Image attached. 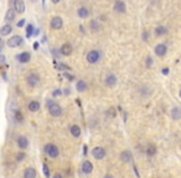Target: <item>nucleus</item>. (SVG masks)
Returning <instances> with one entry per match:
<instances>
[{
    "instance_id": "obj_45",
    "label": "nucleus",
    "mask_w": 181,
    "mask_h": 178,
    "mask_svg": "<svg viewBox=\"0 0 181 178\" xmlns=\"http://www.w3.org/2000/svg\"><path fill=\"white\" fill-rule=\"evenodd\" d=\"M4 59V56H2V55H0V61H3Z\"/></svg>"
},
{
    "instance_id": "obj_7",
    "label": "nucleus",
    "mask_w": 181,
    "mask_h": 178,
    "mask_svg": "<svg viewBox=\"0 0 181 178\" xmlns=\"http://www.w3.org/2000/svg\"><path fill=\"white\" fill-rule=\"evenodd\" d=\"M48 113L52 115V116H60L62 114V108L56 103H52L51 105L48 107Z\"/></svg>"
},
{
    "instance_id": "obj_12",
    "label": "nucleus",
    "mask_w": 181,
    "mask_h": 178,
    "mask_svg": "<svg viewBox=\"0 0 181 178\" xmlns=\"http://www.w3.org/2000/svg\"><path fill=\"white\" fill-rule=\"evenodd\" d=\"M17 146H19V149L26 150L29 147V140H27V137H25V136H19V137H17Z\"/></svg>"
},
{
    "instance_id": "obj_16",
    "label": "nucleus",
    "mask_w": 181,
    "mask_h": 178,
    "mask_svg": "<svg viewBox=\"0 0 181 178\" xmlns=\"http://www.w3.org/2000/svg\"><path fill=\"white\" fill-rule=\"evenodd\" d=\"M61 53L63 55V56H69L72 53V46L69 45V44H63L62 46H61Z\"/></svg>"
},
{
    "instance_id": "obj_39",
    "label": "nucleus",
    "mask_w": 181,
    "mask_h": 178,
    "mask_svg": "<svg viewBox=\"0 0 181 178\" xmlns=\"http://www.w3.org/2000/svg\"><path fill=\"white\" fill-rule=\"evenodd\" d=\"M54 178H63V177H62L61 174H60V173H56V174L54 176Z\"/></svg>"
},
{
    "instance_id": "obj_20",
    "label": "nucleus",
    "mask_w": 181,
    "mask_h": 178,
    "mask_svg": "<svg viewBox=\"0 0 181 178\" xmlns=\"http://www.w3.org/2000/svg\"><path fill=\"white\" fill-rule=\"evenodd\" d=\"M171 118L174 119V120H179V119H181V108H179V107H175L173 110H171Z\"/></svg>"
},
{
    "instance_id": "obj_5",
    "label": "nucleus",
    "mask_w": 181,
    "mask_h": 178,
    "mask_svg": "<svg viewBox=\"0 0 181 178\" xmlns=\"http://www.w3.org/2000/svg\"><path fill=\"white\" fill-rule=\"evenodd\" d=\"M23 44V37L19 36V35H15L13 36L11 38L8 40V46L11 47V48H15V47H19L20 45Z\"/></svg>"
},
{
    "instance_id": "obj_24",
    "label": "nucleus",
    "mask_w": 181,
    "mask_h": 178,
    "mask_svg": "<svg viewBox=\"0 0 181 178\" xmlns=\"http://www.w3.org/2000/svg\"><path fill=\"white\" fill-rule=\"evenodd\" d=\"M167 34V29L165 26H158L155 29V35L156 36H164Z\"/></svg>"
},
{
    "instance_id": "obj_26",
    "label": "nucleus",
    "mask_w": 181,
    "mask_h": 178,
    "mask_svg": "<svg viewBox=\"0 0 181 178\" xmlns=\"http://www.w3.org/2000/svg\"><path fill=\"white\" fill-rule=\"evenodd\" d=\"M15 19V11L14 10H8V13H6V15H5V21H8V23H11L13 20Z\"/></svg>"
},
{
    "instance_id": "obj_1",
    "label": "nucleus",
    "mask_w": 181,
    "mask_h": 178,
    "mask_svg": "<svg viewBox=\"0 0 181 178\" xmlns=\"http://www.w3.org/2000/svg\"><path fill=\"white\" fill-rule=\"evenodd\" d=\"M44 150H45L46 155L48 157H51V158H56V157H58V155H60V149L54 143H47Z\"/></svg>"
},
{
    "instance_id": "obj_41",
    "label": "nucleus",
    "mask_w": 181,
    "mask_h": 178,
    "mask_svg": "<svg viewBox=\"0 0 181 178\" xmlns=\"http://www.w3.org/2000/svg\"><path fill=\"white\" fill-rule=\"evenodd\" d=\"M51 2H52L54 4H57V3H60V0H51Z\"/></svg>"
},
{
    "instance_id": "obj_11",
    "label": "nucleus",
    "mask_w": 181,
    "mask_h": 178,
    "mask_svg": "<svg viewBox=\"0 0 181 178\" xmlns=\"http://www.w3.org/2000/svg\"><path fill=\"white\" fill-rule=\"evenodd\" d=\"M117 82H118V79H117V77H115L114 74H108V76L106 77V86L109 87V88L115 87Z\"/></svg>"
},
{
    "instance_id": "obj_14",
    "label": "nucleus",
    "mask_w": 181,
    "mask_h": 178,
    "mask_svg": "<svg viewBox=\"0 0 181 178\" xmlns=\"http://www.w3.org/2000/svg\"><path fill=\"white\" fill-rule=\"evenodd\" d=\"M92 171H93V164H92V162L88 161V160H86V161L82 163V172L86 173V174H89Z\"/></svg>"
},
{
    "instance_id": "obj_35",
    "label": "nucleus",
    "mask_w": 181,
    "mask_h": 178,
    "mask_svg": "<svg viewBox=\"0 0 181 178\" xmlns=\"http://www.w3.org/2000/svg\"><path fill=\"white\" fill-rule=\"evenodd\" d=\"M63 77H66V78H68V80H73L75 79V76H72V74H69V73H63V74H62Z\"/></svg>"
},
{
    "instance_id": "obj_33",
    "label": "nucleus",
    "mask_w": 181,
    "mask_h": 178,
    "mask_svg": "<svg viewBox=\"0 0 181 178\" xmlns=\"http://www.w3.org/2000/svg\"><path fill=\"white\" fill-rule=\"evenodd\" d=\"M25 157H26V155H25L24 152H19V153L16 155V160H17L19 162H20V161H24Z\"/></svg>"
},
{
    "instance_id": "obj_10",
    "label": "nucleus",
    "mask_w": 181,
    "mask_h": 178,
    "mask_svg": "<svg viewBox=\"0 0 181 178\" xmlns=\"http://www.w3.org/2000/svg\"><path fill=\"white\" fill-rule=\"evenodd\" d=\"M14 10L19 14H23L25 11V3L24 0H15L14 2Z\"/></svg>"
},
{
    "instance_id": "obj_34",
    "label": "nucleus",
    "mask_w": 181,
    "mask_h": 178,
    "mask_svg": "<svg viewBox=\"0 0 181 178\" xmlns=\"http://www.w3.org/2000/svg\"><path fill=\"white\" fill-rule=\"evenodd\" d=\"M145 66H146V68H150L153 66V58L152 57H146V62H145Z\"/></svg>"
},
{
    "instance_id": "obj_27",
    "label": "nucleus",
    "mask_w": 181,
    "mask_h": 178,
    "mask_svg": "<svg viewBox=\"0 0 181 178\" xmlns=\"http://www.w3.org/2000/svg\"><path fill=\"white\" fill-rule=\"evenodd\" d=\"M14 118H15V121H16V122H23V121H24V115H23V113L20 111V110H16V111H15Z\"/></svg>"
},
{
    "instance_id": "obj_43",
    "label": "nucleus",
    "mask_w": 181,
    "mask_h": 178,
    "mask_svg": "<svg viewBox=\"0 0 181 178\" xmlns=\"http://www.w3.org/2000/svg\"><path fill=\"white\" fill-rule=\"evenodd\" d=\"M65 93H66V94H69V90H68V88H66V90H65Z\"/></svg>"
},
{
    "instance_id": "obj_47",
    "label": "nucleus",
    "mask_w": 181,
    "mask_h": 178,
    "mask_svg": "<svg viewBox=\"0 0 181 178\" xmlns=\"http://www.w3.org/2000/svg\"><path fill=\"white\" fill-rule=\"evenodd\" d=\"M179 94H180V98H181V89H180V93H179Z\"/></svg>"
},
{
    "instance_id": "obj_32",
    "label": "nucleus",
    "mask_w": 181,
    "mask_h": 178,
    "mask_svg": "<svg viewBox=\"0 0 181 178\" xmlns=\"http://www.w3.org/2000/svg\"><path fill=\"white\" fill-rule=\"evenodd\" d=\"M57 68L61 69V71H71V67L67 66V65H63V63H58Z\"/></svg>"
},
{
    "instance_id": "obj_42",
    "label": "nucleus",
    "mask_w": 181,
    "mask_h": 178,
    "mask_svg": "<svg viewBox=\"0 0 181 178\" xmlns=\"http://www.w3.org/2000/svg\"><path fill=\"white\" fill-rule=\"evenodd\" d=\"M37 47H38V44H37V42H36V44H35V45H34V48H37Z\"/></svg>"
},
{
    "instance_id": "obj_17",
    "label": "nucleus",
    "mask_w": 181,
    "mask_h": 178,
    "mask_svg": "<svg viewBox=\"0 0 181 178\" xmlns=\"http://www.w3.org/2000/svg\"><path fill=\"white\" fill-rule=\"evenodd\" d=\"M24 178H36V170L34 167H27L24 172Z\"/></svg>"
},
{
    "instance_id": "obj_4",
    "label": "nucleus",
    "mask_w": 181,
    "mask_h": 178,
    "mask_svg": "<svg viewBox=\"0 0 181 178\" xmlns=\"http://www.w3.org/2000/svg\"><path fill=\"white\" fill-rule=\"evenodd\" d=\"M107 152L103 147H100V146H96V147L92 150V156L94 157L96 160H103L106 157Z\"/></svg>"
},
{
    "instance_id": "obj_30",
    "label": "nucleus",
    "mask_w": 181,
    "mask_h": 178,
    "mask_svg": "<svg viewBox=\"0 0 181 178\" xmlns=\"http://www.w3.org/2000/svg\"><path fill=\"white\" fill-rule=\"evenodd\" d=\"M106 114H107V116H108V118L114 119V118H115V109H114V108H110V109L107 110Z\"/></svg>"
},
{
    "instance_id": "obj_38",
    "label": "nucleus",
    "mask_w": 181,
    "mask_h": 178,
    "mask_svg": "<svg viewBox=\"0 0 181 178\" xmlns=\"http://www.w3.org/2000/svg\"><path fill=\"white\" fill-rule=\"evenodd\" d=\"M161 72H163V74H165V76H166V74H169V68H166V67H165V68H163V71H161Z\"/></svg>"
},
{
    "instance_id": "obj_2",
    "label": "nucleus",
    "mask_w": 181,
    "mask_h": 178,
    "mask_svg": "<svg viewBox=\"0 0 181 178\" xmlns=\"http://www.w3.org/2000/svg\"><path fill=\"white\" fill-rule=\"evenodd\" d=\"M100 59V52L98 50H92L87 53V62L91 65H94Z\"/></svg>"
},
{
    "instance_id": "obj_44",
    "label": "nucleus",
    "mask_w": 181,
    "mask_h": 178,
    "mask_svg": "<svg viewBox=\"0 0 181 178\" xmlns=\"http://www.w3.org/2000/svg\"><path fill=\"white\" fill-rule=\"evenodd\" d=\"M104 178H113V177H112V176H109V174H107V176H106Z\"/></svg>"
},
{
    "instance_id": "obj_9",
    "label": "nucleus",
    "mask_w": 181,
    "mask_h": 178,
    "mask_svg": "<svg viewBox=\"0 0 181 178\" xmlns=\"http://www.w3.org/2000/svg\"><path fill=\"white\" fill-rule=\"evenodd\" d=\"M166 52H167L166 45H164V44L156 45V47H155V55H156L158 57H164V56L166 55Z\"/></svg>"
},
{
    "instance_id": "obj_46",
    "label": "nucleus",
    "mask_w": 181,
    "mask_h": 178,
    "mask_svg": "<svg viewBox=\"0 0 181 178\" xmlns=\"http://www.w3.org/2000/svg\"><path fill=\"white\" fill-rule=\"evenodd\" d=\"M31 2H32V3H36V2H37V0H31Z\"/></svg>"
},
{
    "instance_id": "obj_13",
    "label": "nucleus",
    "mask_w": 181,
    "mask_h": 178,
    "mask_svg": "<svg viewBox=\"0 0 181 178\" xmlns=\"http://www.w3.org/2000/svg\"><path fill=\"white\" fill-rule=\"evenodd\" d=\"M120 160H122L123 162H125V163L132 162V161H133V155H132V152H130L129 150H124L122 153H120Z\"/></svg>"
},
{
    "instance_id": "obj_40",
    "label": "nucleus",
    "mask_w": 181,
    "mask_h": 178,
    "mask_svg": "<svg viewBox=\"0 0 181 178\" xmlns=\"http://www.w3.org/2000/svg\"><path fill=\"white\" fill-rule=\"evenodd\" d=\"M3 46H4V44H3V40H2V38H0V51H2V50H3Z\"/></svg>"
},
{
    "instance_id": "obj_25",
    "label": "nucleus",
    "mask_w": 181,
    "mask_h": 178,
    "mask_svg": "<svg viewBox=\"0 0 181 178\" xmlns=\"http://www.w3.org/2000/svg\"><path fill=\"white\" fill-rule=\"evenodd\" d=\"M76 89L78 90V92H84L86 89H87V84H86V82L84 80H78L77 82V84H76Z\"/></svg>"
},
{
    "instance_id": "obj_3",
    "label": "nucleus",
    "mask_w": 181,
    "mask_h": 178,
    "mask_svg": "<svg viewBox=\"0 0 181 178\" xmlns=\"http://www.w3.org/2000/svg\"><path fill=\"white\" fill-rule=\"evenodd\" d=\"M26 83L29 87H36L38 83H40V76L37 74V73H30V74L26 77Z\"/></svg>"
},
{
    "instance_id": "obj_36",
    "label": "nucleus",
    "mask_w": 181,
    "mask_h": 178,
    "mask_svg": "<svg viewBox=\"0 0 181 178\" xmlns=\"http://www.w3.org/2000/svg\"><path fill=\"white\" fill-rule=\"evenodd\" d=\"M61 94H62V90H61V89H56V90H54V97L61 95Z\"/></svg>"
},
{
    "instance_id": "obj_18",
    "label": "nucleus",
    "mask_w": 181,
    "mask_h": 178,
    "mask_svg": "<svg viewBox=\"0 0 181 178\" xmlns=\"http://www.w3.org/2000/svg\"><path fill=\"white\" fill-rule=\"evenodd\" d=\"M29 110L30 111H32V113H36L40 110V108H41V105H40V103L36 101V100H32V101H30L29 103V105H27Z\"/></svg>"
},
{
    "instance_id": "obj_23",
    "label": "nucleus",
    "mask_w": 181,
    "mask_h": 178,
    "mask_svg": "<svg viewBox=\"0 0 181 178\" xmlns=\"http://www.w3.org/2000/svg\"><path fill=\"white\" fill-rule=\"evenodd\" d=\"M89 29L92 30L93 32H97V31H99V30H100V24L98 23V20H91Z\"/></svg>"
},
{
    "instance_id": "obj_21",
    "label": "nucleus",
    "mask_w": 181,
    "mask_h": 178,
    "mask_svg": "<svg viewBox=\"0 0 181 178\" xmlns=\"http://www.w3.org/2000/svg\"><path fill=\"white\" fill-rule=\"evenodd\" d=\"M69 132H71L75 137H79V136H81V128H79L78 125H72V126L69 128Z\"/></svg>"
},
{
    "instance_id": "obj_31",
    "label": "nucleus",
    "mask_w": 181,
    "mask_h": 178,
    "mask_svg": "<svg viewBox=\"0 0 181 178\" xmlns=\"http://www.w3.org/2000/svg\"><path fill=\"white\" fill-rule=\"evenodd\" d=\"M42 170H44V174L46 178H50V176H51V173H50V168H48V166L46 163L42 164Z\"/></svg>"
},
{
    "instance_id": "obj_28",
    "label": "nucleus",
    "mask_w": 181,
    "mask_h": 178,
    "mask_svg": "<svg viewBox=\"0 0 181 178\" xmlns=\"http://www.w3.org/2000/svg\"><path fill=\"white\" fill-rule=\"evenodd\" d=\"M146 153H148V156H154L156 153V147L154 145H149L146 149Z\"/></svg>"
},
{
    "instance_id": "obj_15",
    "label": "nucleus",
    "mask_w": 181,
    "mask_h": 178,
    "mask_svg": "<svg viewBox=\"0 0 181 178\" xmlns=\"http://www.w3.org/2000/svg\"><path fill=\"white\" fill-rule=\"evenodd\" d=\"M30 59H31V55H30L29 52H23V53H20L17 56V61L20 63H27Z\"/></svg>"
},
{
    "instance_id": "obj_6",
    "label": "nucleus",
    "mask_w": 181,
    "mask_h": 178,
    "mask_svg": "<svg viewBox=\"0 0 181 178\" xmlns=\"http://www.w3.org/2000/svg\"><path fill=\"white\" fill-rule=\"evenodd\" d=\"M113 9H114V11H115V13L124 14V13L127 11V5H125V3L123 2V0H115Z\"/></svg>"
},
{
    "instance_id": "obj_29",
    "label": "nucleus",
    "mask_w": 181,
    "mask_h": 178,
    "mask_svg": "<svg viewBox=\"0 0 181 178\" xmlns=\"http://www.w3.org/2000/svg\"><path fill=\"white\" fill-rule=\"evenodd\" d=\"M32 34H34V26H32L31 24H29V25L26 26V36H27V37H31Z\"/></svg>"
},
{
    "instance_id": "obj_19",
    "label": "nucleus",
    "mask_w": 181,
    "mask_h": 178,
    "mask_svg": "<svg viewBox=\"0 0 181 178\" xmlns=\"http://www.w3.org/2000/svg\"><path fill=\"white\" fill-rule=\"evenodd\" d=\"M11 31H13L11 25L6 24V25H4L2 29H0V35H2V36H8V35L11 34Z\"/></svg>"
},
{
    "instance_id": "obj_8",
    "label": "nucleus",
    "mask_w": 181,
    "mask_h": 178,
    "mask_svg": "<svg viewBox=\"0 0 181 178\" xmlns=\"http://www.w3.org/2000/svg\"><path fill=\"white\" fill-rule=\"evenodd\" d=\"M50 25H51V27L54 30H58V29H61L63 26V20L60 16H55V17H52L51 24H50Z\"/></svg>"
},
{
    "instance_id": "obj_37",
    "label": "nucleus",
    "mask_w": 181,
    "mask_h": 178,
    "mask_svg": "<svg viewBox=\"0 0 181 178\" xmlns=\"http://www.w3.org/2000/svg\"><path fill=\"white\" fill-rule=\"evenodd\" d=\"M24 25H25V19H21V20H20V21L17 23V26H19V27H23Z\"/></svg>"
},
{
    "instance_id": "obj_22",
    "label": "nucleus",
    "mask_w": 181,
    "mask_h": 178,
    "mask_svg": "<svg viewBox=\"0 0 181 178\" xmlns=\"http://www.w3.org/2000/svg\"><path fill=\"white\" fill-rule=\"evenodd\" d=\"M77 14H78V16L79 17H82V19H86L88 15H89V10L87 9V8H84V6H81L78 10H77Z\"/></svg>"
}]
</instances>
